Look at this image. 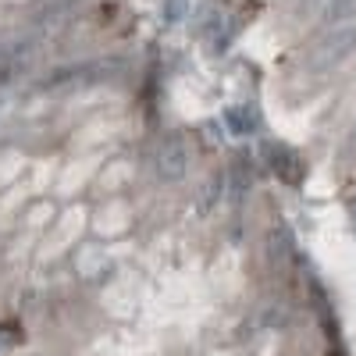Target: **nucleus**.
Instances as JSON below:
<instances>
[{"label":"nucleus","mask_w":356,"mask_h":356,"mask_svg":"<svg viewBox=\"0 0 356 356\" xmlns=\"http://www.w3.org/2000/svg\"><path fill=\"white\" fill-rule=\"evenodd\" d=\"M260 150H264L267 161H271V171L282 178V182H289V186H300L303 182V161H300V154H296V150H289L285 143H264Z\"/></svg>","instance_id":"nucleus-1"},{"label":"nucleus","mask_w":356,"mask_h":356,"mask_svg":"<svg viewBox=\"0 0 356 356\" xmlns=\"http://www.w3.org/2000/svg\"><path fill=\"white\" fill-rule=\"evenodd\" d=\"M186 164H189V154H186V143L178 136H168L161 146H157V175L164 182H178L186 175Z\"/></svg>","instance_id":"nucleus-2"},{"label":"nucleus","mask_w":356,"mask_h":356,"mask_svg":"<svg viewBox=\"0 0 356 356\" xmlns=\"http://www.w3.org/2000/svg\"><path fill=\"white\" fill-rule=\"evenodd\" d=\"M353 47H356V33H353V29H335V33L317 47L314 68H332V65H339L342 57H349Z\"/></svg>","instance_id":"nucleus-3"},{"label":"nucleus","mask_w":356,"mask_h":356,"mask_svg":"<svg viewBox=\"0 0 356 356\" xmlns=\"http://www.w3.org/2000/svg\"><path fill=\"white\" fill-rule=\"evenodd\" d=\"M225 125L232 136H253V132H260V114L250 104H235L225 111Z\"/></svg>","instance_id":"nucleus-4"},{"label":"nucleus","mask_w":356,"mask_h":356,"mask_svg":"<svg viewBox=\"0 0 356 356\" xmlns=\"http://www.w3.org/2000/svg\"><path fill=\"white\" fill-rule=\"evenodd\" d=\"M328 11H332V18H353L356 15V0H332Z\"/></svg>","instance_id":"nucleus-5"},{"label":"nucleus","mask_w":356,"mask_h":356,"mask_svg":"<svg viewBox=\"0 0 356 356\" xmlns=\"http://www.w3.org/2000/svg\"><path fill=\"white\" fill-rule=\"evenodd\" d=\"M353 150H356V125H353Z\"/></svg>","instance_id":"nucleus-6"}]
</instances>
